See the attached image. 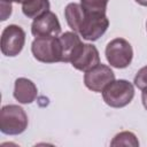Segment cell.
Returning <instances> with one entry per match:
<instances>
[{
    "mask_svg": "<svg viewBox=\"0 0 147 147\" xmlns=\"http://www.w3.org/2000/svg\"><path fill=\"white\" fill-rule=\"evenodd\" d=\"M28 115L17 105L3 106L0 110V130L8 136L23 133L28 127Z\"/></svg>",
    "mask_w": 147,
    "mask_h": 147,
    "instance_id": "6da1fadb",
    "label": "cell"
},
{
    "mask_svg": "<svg viewBox=\"0 0 147 147\" xmlns=\"http://www.w3.org/2000/svg\"><path fill=\"white\" fill-rule=\"evenodd\" d=\"M101 93L106 105L111 108H123L132 101L134 86L126 79H115L109 83Z\"/></svg>",
    "mask_w": 147,
    "mask_h": 147,
    "instance_id": "7a4b0ae2",
    "label": "cell"
},
{
    "mask_svg": "<svg viewBox=\"0 0 147 147\" xmlns=\"http://www.w3.org/2000/svg\"><path fill=\"white\" fill-rule=\"evenodd\" d=\"M108 26L109 20L106 13H88L84 10L77 33H79L85 40L95 41L105 34Z\"/></svg>",
    "mask_w": 147,
    "mask_h": 147,
    "instance_id": "3957f363",
    "label": "cell"
},
{
    "mask_svg": "<svg viewBox=\"0 0 147 147\" xmlns=\"http://www.w3.org/2000/svg\"><path fill=\"white\" fill-rule=\"evenodd\" d=\"M31 52L34 59L40 62H62V52L59 37H37L31 44Z\"/></svg>",
    "mask_w": 147,
    "mask_h": 147,
    "instance_id": "277c9868",
    "label": "cell"
},
{
    "mask_svg": "<svg viewBox=\"0 0 147 147\" xmlns=\"http://www.w3.org/2000/svg\"><path fill=\"white\" fill-rule=\"evenodd\" d=\"M106 59L108 63L117 69L129 67L133 59V49L131 44L124 38H115L106 46Z\"/></svg>",
    "mask_w": 147,
    "mask_h": 147,
    "instance_id": "5b68a950",
    "label": "cell"
},
{
    "mask_svg": "<svg viewBox=\"0 0 147 147\" xmlns=\"http://www.w3.org/2000/svg\"><path fill=\"white\" fill-rule=\"evenodd\" d=\"M25 44V32L24 30L16 25L10 24L6 26L1 33V52L6 56L18 55Z\"/></svg>",
    "mask_w": 147,
    "mask_h": 147,
    "instance_id": "8992f818",
    "label": "cell"
},
{
    "mask_svg": "<svg viewBox=\"0 0 147 147\" xmlns=\"http://www.w3.org/2000/svg\"><path fill=\"white\" fill-rule=\"evenodd\" d=\"M115 80V74L110 69V67L99 63L94 68L90 69L84 75V84L85 86L96 93H100L103 91V88Z\"/></svg>",
    "mask_w": 147,
    "mask_h": 147,
    "instance_id": "52a82bcc",
    "label": "cell"
},
{
    "mask_svg": "<svg viewBox=\"0 0 147 147\" xmlns=\"http://www.w3.org/2000/svg\"><path fill=\"white\" fill-rule=\"evenodd\" d=\"M31 33L37 37H59L61 33V24L57 16L53 11H47L44 15L33 20L31 24Z\"/></svg>",
    "mask_w": 147,
    "mask_h": 147,
    "instance_id": "ba28073f",
    "label": "cell"
},
{
    "mask_svg": "<svg viewBox=\"0 0 147 147\" xmlns=\"http://www.w3.org/2000/svg\"><path fill=\"white\" fill-rule=\"evenodd\" d=\"M70 63L75 69L86 72L100 63L99 51L92 44H83Z\"/></svg>",
    "mask_w": 147,
    "mask_h": 147,
    "instance_id": "9c48e42d",
    "label": "cell"
},
{
    "mask_svg": "<svg viewBox=\"0 0 147 147\" xmlns=\"http://www.w3.org/2000/svg\"><path fill=\"white\" fill-rule=\"evenodd\" d=\"M37 94H38V90L32 80L24 77H20L15 80L13 95L15 100L18 101L20 103L28 105L33 102L37 98Z\"/></svg>",
    "mask_w": 147,
    "mask_h": 147,
    "instance_id": "30bf717a",
    "label": "cell"
},
{
    "mask_svg": "<svg viewBox=\"0 0 147 147\" xmlns=\"http://www.w3.org/2000/svg\"><path fill=\"white\" fill-rule=\"evenodd\" d=\"M60 45H61V52H62V62L68 63L71 62L78 49L82 47L83 42L80 40V37L76 32H64L59 37Z\"/></svg>",
    "mask_w": 147,
    "mask_h": 147,
    "instance_id": "8fae6325",
    "label": "cell"
},
{
    "mask_svg": "<svg viewBox=\"0 0 147 147\" xmlns=\"http://www.w3.org/2000/svg\"><path fill=\"white\" fill-rule=\"evenodd\" d=\"M49 0H24L22 3V11L28 18H37L49 11Z\"/></svg>",
    "mask_w": 147,
    "mask_h": 147,
    "instance_id": "7c38bea8",
    "label": "cell"
},
{
    "mask_svg": "<svg viewBox=\"0 0 147 147\" xmlns=\"http://www.w3.org/2000/svg\"><path fill=\"white\" fill-rule=\"evenodd\" d=\"M84 15V8L82 7L80 3H76V2H71L68 3L65 9H64V17L65 21L69 25V28L77 33L80 21L83 18Z\"/></svg>",
    "mask_w": 147,
    "mask_h": 147,
    "instance_id": "4fadbf2b",
    "label": "cell"
},
{
    "mask_svg": "<svg viewBox=\"0 0 147 147\" xmlns=\"http://www.w3.org/2000/svg\"><path fill=\"white\" fill-rule=\"evenodd\" d=\"M110 146H132V147H138L139 146V140L136 137L133 132L130 131H122L117 133L113 140L110 141Z\"/></svg>",
    "mask_w": 147,
    "mask_h": 147,
    "instance_id": "5bb4252c",
    "label": "cell"
},
{
    "mask_svg": "<svg viewBox=\"0 0 147 147\" xmlns=\"http://www.w3.org/2000/svg\"><path fill=\"white\" fill-rule=\"evenodd\" d=\"M109 0H80V5L88 13H106Z\"/></svg>",
    "mask_w": 147,
    "mask_h": 147,
    "instance_id": "9a60e30c",
    "label": "cell"
},
{
    "mask_svg": "<svg viewBox=\"0 0 147 147\" xmlns=\"http://www.w3.org/2000/svg\"><path fill=\"white\" fill-rule=\"evenodd\" d=\"M133 83L139 90L147 91V65H145L138 70V72L134 76Z\"/></svg>",
    "mask_w": 147,
    "mask_h": 147,
    "instance_id": "2e32d148",
    "label": "cell"
},
{
    "mask_svg": "<svg viewBox=\"0 0 147 147\" xmlns=\"http://www.w3.org/2000/svg\"><path fill=\"white\" fill-rule=\"evenodd\" d=\"M1 1V21H6L8 16L11 14V2L7 0H0Z\"/></svg>",
    "mask_w": 147,
    "mask_h": 147,
    "instance_id": "e0dca14e",
    "label": "cell"
},
{
    "mask_svg": "<svg viewBox=\"0 0 147 147\" xmlns=\"http://www.w3.org/2000/svg\"><path fill=\"white\" fill-rule=\"evenodd\" d=\"M141 101H142V105H144L145 109L147 110V91H142V93H141Z\"/></svg>",
    "mask_w": 147,
    "mask_h": 147,
    "instance_id": "ac0fdd59",
    "label": "cell"
},
{
    "mask_svg": "<svg viewBox=\"0 0 147 147\" xmlns=\"http://www.w3.org/2000/svg\"><path fill=\"white\" fill-rule=\"evenodd\" d=\"M137 3H139V5H141V6H145V7H147V0H134Z\"/></svg>",
    "mask_w": 147,
    "mask_h": 147,
    "instance_id": "d6986e66",
    "label": "cell"
},
{
    "mask_svg": "<svg viewBox=\"0 0 147 147\" xmlns=\"http://www.w3.org/2000/svg\"><path fill=\"white\" fill-rule=\"evenodd\" d=\"M7 1H9V2H16V3H23L24 0H7Z\"/></svg>",
    "mask_w": 147,
    "mask_h": 147,
    "instance_id": "ffe728a7",
    "label": "cell"
},
{
    "mask_svg": "<svg viewBox=\"0 0 147 147\" xmlns=\"http://www.w3.org/2000/svg\"><path fill=\"white\" fill-rule=\"evenodd\" d=\"M146 30H147V22H146Z\"/></svg>",
    "mask_w": 147,
    "mask_h": 147,
    "instance_id": "44dd1931",
    "label": "cell"
}]
</instances>
